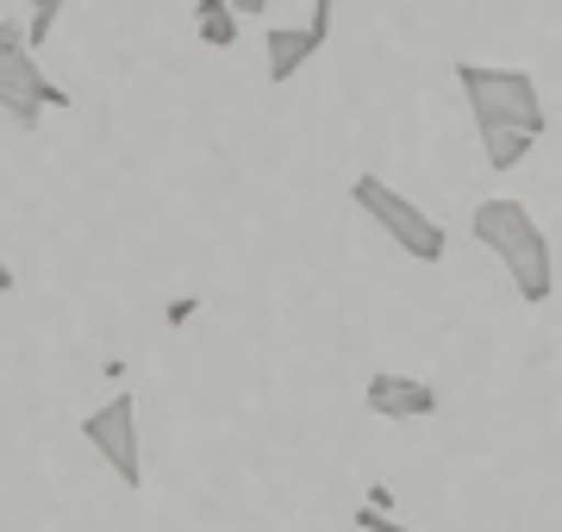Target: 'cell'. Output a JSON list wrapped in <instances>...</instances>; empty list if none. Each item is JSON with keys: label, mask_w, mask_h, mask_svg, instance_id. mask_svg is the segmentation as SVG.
<instances>
[{"label": "cell", "mask_w": 562, "mask_h": 532, "mask_svg": "<svg viewBox=\"0 0 562 532\" xmlns=\"http://www.w3.org/2000/svg\"><path fill=\"white\" fill-rule=\"evenodd\" d=\"M469 239H475L482 251H494V264L513 276L519 301L543 308V301L557 295V251H550L538 213H531L525 201H513V195L482 201L475 213H469Z\"/></svg>", "instance_id": "6da1fadb"}, {"label": "cell", "mask_w": 562, "mask_h": 532, "mask_svg": "<svg viewBox=\"0 0 562 532\" xmlns=\"http://www.w3.org/2000/svg\"><path fill=\"white\" fill-rule=\"evenodd\" d=\"M457 82H462V101H469V120L475 132H531L543 138V95L525 69H501V63H457Z\"/></svg>", "instance_id": "7a4b0ae2"}, {"label": "cell", "mask_w": 562, "mask_h": 532, "mask_svg": "<svg viewBox=\"0 0 562 532\" xmlns=\"http://www.w3.org/2000/svg\"><path fill=\"white\" fill-rule=\"evenodd\" d=\"M350 207H357L362 220H375L394 239V251H406L413 264H443V251H450V232H443L419 201H406L401 188H387L382 176H357L350 182Z\"/></svg>", "instance_id": "3957f363"}, {"label": "cell", "mask_w": 562, "mask_h": 532, "mask_svg": "<svg viewBox=\"0 0 562 532\" xmlns=\"http://www.w3.org/2000/svg\"><path fill=\"white\" fill-rule=\"evenodd\" d=\"M81 439L101 451V464L120 476L125 489H144V445H138V395L120 389L94 413H81Z\"/></svg>", "instance_id": "277c9868"}, {"label": "cell", "mask_w": 562, "mask_h": 532, "mask_svg": "<svg viewBox=\"0 0 562 532\" xmlns=\"http://www.w3.org/2000/svg\"><path fill=\"white\" fill-rule=\"evenodd\" d=\"M50 107H63V113H69V88L50 82V76L38 69V51H32V44H20V51H0V113L20 125V132H32Z\"/></svg>", "instance_id": "5b68a950"}, {"label": "cell", "mask_w": 562, "mask_h": 532, "mask_svg": "<svg viewBox=\"0 0 562 532\" xmlns=\"http://www.w3.org/2000/svg\"><path fill=\"white\" fill-rule=\"evenodd\" d=\"M331 13H338V0H313V20L269 25V32H262V76H269L276 88H288L306 63L325 51V38H331Z\"/></svg>", "instance_id": "8992f818"}, {"label": "cell", "mask_w": 562, "mask_h": 532, "mask_svg": "<svg viewBox=\"0 0 562 532\" xmlns=\"http://www.w3.org/2000/svg\"><path fill=\"white\" fill-rule=\"evenodd\" d=\"M362 408L375 420H431L438 413V389L425 376H401V369H382L362 383Z\"/></svg>", "instance_id": "52a82bcc"}, {"label": "cell", "mask_w": 562, "mask_h": 532, "mask_svg": "<svg viewBox=\"0 0 562 532\" xmlns=\"http://www.w3.org/2000/svg\"><path fill=\"white\" fill-rule=\"evenodd\" d=\"M194 32H201V44H213V51H232V44H238V13H232V0H194Z\"/></svg>", "instance_id": "ba28073f"}, {"label": "cell", "mask_w": 562, "mask_h": 532, "mask_svg": "<svg viewBox=\"0 0 562 532\" xmlns=\"http://www.w3.org/2000/svg\"><path fill=\"white\" fill-rule=\"evenodd\" d=\"M531 144H538L531 132H482V157L494 176H506V169H519L531 157Z\"/></svg>", "instance_id": "9c48e42d"}, {"label": "cell", "mask_w": 562, "mask_h": 532, "mask_svg": "<svg viewBox=\"0 0 562 532\" xmlns=\"http://www.w3.org/2000/svg\"><path fill=\"white\" fill-rule=\"evenodd\" d=\"M20 7H32V25H25V44L38 51V44L50 38V32H57V13L69 7V0H20Z\"/></svg>", "instance_id": "30bf717a"}, {"label": "cell", "mask_w": 562, "mask_h": 532, "mask_svg": "<svg viewBox=\"0 0 562 532\" xmlns=\"http://www.w3.org/2000/svg\"><path fill=\"white\" fill-rule=\"evenodd\" d=\"M350 527L357 532H419V527H406V520H394V508H375V501H362L350 513Z\"/></svg>", "instance_id": "8fae6325"}, {"label": "cell", "mask_w": 562, "mask_h": 532, "mask_svg": "<svg viewBox=\"0 0 562 532\" xmlns=\"http://www.w3.org/2000/svg\"><path fill=\"white\" fill-rule=\"evenodd\" d=\"M25 44V25L20 20H0V51H20Z\"/></svg>", "instance_id": "7c38bea8"}, {"label": "cell", "mask_w": 562, "mask_h": 532, "mask_svg": "<svg viewBox=\"0 0 562 532\" xmlns=\"http://www.w3.org/2000/svg\"><path fill=\"white\" fill-rule=\"evenodd\" d=\"M262 7H269V0H232V13H238V20H262Z\"/></svg>", "instance_id": "4fadbf2b"}, {"label": "cell", "mask_w": 562, "mask_h": 532, "mask_svg": "<svg viewBox=\"0 0 562 532\" xmlns=\"http://www.w3.org/2000/svg\"><path fill=\"white\" fill-rule=\"evenodd\" d=\"M13 282H20V276H13V264H7V257H0V295H13Z\"/></svg>", "instance_id": "5bb4252c"}]
</instances>
